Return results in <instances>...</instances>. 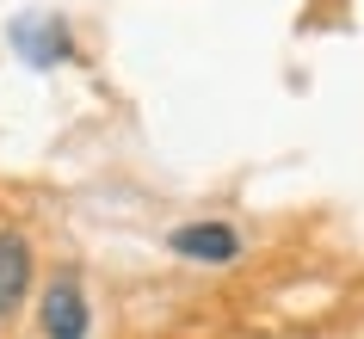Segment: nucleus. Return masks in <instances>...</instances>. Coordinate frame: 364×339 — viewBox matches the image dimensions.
Wrapping results in <instances>:
<instances>
[{"mask_svg": "<svg viewBox=\"0 0 364 339\" xmlns=\"http://www.w3.org/2000/svg\"><path fill=\"white\" fill-rule=\"evenodd\" d=\"M31 290V241L19 228H0V321L13 315Z\"/></svg>", "mask_w": 364, "mask_h": 339, "instance_id": "obj_4", "label": "nucleus"}, {"mask_svg": "<svg viewBox=\"0 0 364 339\" xmlns=\"http://www.w3.org/2000/svg\"><path fill=\"white\" fill-rule=\"evenodd\" d=\"M38 327H43V339H87L93 333V308H87L80 271H56L50 278V290L38 302Z\"/></svg>", "mask_w": 364, "mask_h": 339, "instance_id": "obj_1", "label": "nucleus"}, {"mask_svg": "<svg viewBox=\"0 0 364 339\" xmlns=\"http://www.w3.org/2000/svg\"><path fill=\"white\" fill-rule=\"evenodd\" d=\"M167 247L179 253V259H192V265H229L241 259V235H235L229 222H186V228H173Z\"/></svg>", "mask_w": 364, "mask_h": 339, "instance_id": "obj_2", "label": "nucleus"}, {"mask_svg": "<svg viewBox=\"0 0 364 339\" xmlns=\"http://www.w3.org/2000/svg\"><path fill=\"white\" fill-rule=\"evenodd\" d=\"M13 43H19V56L31 68H56L62 56H75V43H68V25L62 19H43V13H25L13 25Z\"/></svg>", "mask_w": 364, "mask_h": 339, "instance_id": "obj_3", "label": "nucleus"}]
</instances>
